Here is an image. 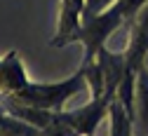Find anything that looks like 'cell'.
<instances>
[{
	"label": "cell",
	"instance_id": "8",
	"mask_svg": "<svg viewBox=\"0 0 148 136\" xmlns=\"http://www.w3.org/2000/svg\"><path fill=\"white\" fill-rule=\"evenodd\" d=\"M115 0H85V10H82V19L87 16H94V14H101L103 10H108Z\"/></svg>",
	"mask_w": 148,
	"mask_h": 136
},
{
	"label": "cell",
	"instance_id": "1",
	"mask_svg": "<svg viewBox=\"0 0 148 136\" xmlns=\"http://www.w3.org/2000/svg\"><path fill=\"white\" fill-rule=\"evenodd\" d=\"M148 3V0H115L108 10H103L101 14L87 16L82 19V26L78 31L75 42H80L85 47V59H94L97 52L101 47H106V40L113 35L122 24H129L134 19V14Z\"/></svg>",
	"mask_w": 148,
	"mask_h": 136
},
{
	"label": "cell",
	"instance_id": "4",
	"mask_svg": "<svg viewBox=\"0 0 148 136\" xmlns=\"http://www.w3.org/2000/svg\"><path fill=\"white\" fill-rule=\"evenodd\" d=\"M82 10H85V0H61L59 26L52 38V47H64L75 42L78 31L82 26Z\"/></svg>",
	"mask_w": 148,
	"mask_h": 136
},
{
	"label": "cell",
	"instance_id": "6",
	"mask_svg": "<svg viewBox=\"0 0 148 136\" xmlns=\"http://www.w3.org/2000/svg\"><path fill=\"white\" fill-rule=\"evenodd\" d=\"M108 118H110V134H132L134 118L127 113V108L122 106V101L118 96L108 106Z\"/></svg>",
	"mask_w": 148,
	"mask_h": 136
},
{
	"label": "cell",
	"instance_id": "2",
	"mask_svg": "<svg viewBox=\"0 0 148 136\" xmlns=\"http://www.w3.org/2000/svg\"><path fill=\"white\" fill-rule=\"evenodd\" d=\"M129 42L125 49V75L118 85V99L127 108V113L134 118V89H136V75L146 66L148 56V3L134 14L129 21Z\"/></svg>",
	"mask_w": 148,
	"mask_h": 136
},
{
	"label": "cell",
	"instance_id": "3",
	"mask_svg": "<svg viewBox=\"0 0 148 136\" xmlns=\"http://www.w3.org/2000/svg\"><path fill=\"white\" fill-rule=\"evenodd\" d=\"M28 85L31 80L26 77L19 52L10 49L0 56V99H19Z\"/></svg>",
	"mask_w": 148,
	"mask_h": 136
},
{
	"label": "cell",
	"instance_id": "7",
	"mask_svg": "<svg viewBox=\"0 0 148 136\" xmlns=\"http://www.w3.org/2000/svg\"><path fill=\"white\" fill-rule=\"evenodd\" d=\"M38 131H40L38 127L14 118V115H10L3 106H0V134H38Z\"/></svg>",
	"mask_w": 148,
	"mask_h": 136
},
{
	"label": "cell",
	"instance_id": "5",
	"mask_svg": "<svg viewBox=\"0 0 148 136\" xmlns=\"http://www.w3.org/2000/svg\"><path fill=\"white\" fill-rule=\"evenodd\" d=\"M134 122L139 129L148 134V66H143L136 75V89H134Z\"/></svg>",
	"mask_w": 148,
	"mask_h": 136
},
{
	"label": "cell",
	"instance_id": "9",
	"mask_svg": "<svg viewBox=\"0 0 148 136\" xmlns=\"http://www.w3.org/2000/svg\"><path fill=\"white\" fill-rule=\"evenodd\" d=\"M146 66H148V56H146Z\"/></svg>",
	"mask_w": 148,
	"mask_h": 136
}]
</instances>
